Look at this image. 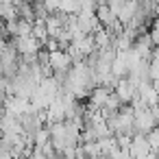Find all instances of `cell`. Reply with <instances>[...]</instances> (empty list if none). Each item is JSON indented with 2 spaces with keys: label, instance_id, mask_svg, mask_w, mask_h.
I'll use <instances>...</instances> for the list:
<instances>
[{
  "label": "cell",
  "instance_id": "cell-1",
  "mask_svg": "<svg viewBox=\"0 0 159 159\" xmlns=\"http://www.w3.org/2000/svg\"><path fill=\"white\" fill-rule=\"evenodd\" d=\"M113 92L118 94V98L122 100V105H131L137 98V83L131 81L129 76L126 79H118V83L113 85Z\"/></svg>",
  "mask_w": 159,
  "mask_h": 159
},
{
  "label": "cell",
  "instance_id": "cell-2",
  "mask_svg": "<svg viewBox=\"0 0 159 159\" xmlns=\"http://www.w3.org/2000/svg\"><path fill=\"white\" fill-rule=\"evenodd\" d=\"M129 155L133 159H148L152 152H150V146L146 142V135H133L131 137V146H129Z\"/></svg>",
  "mask_w": 159,
  "mask_h": 159
},
{
  "label": "cell",
  "instance_id": "cell-3",
  "mask_svg": "<svg viewBox=\"0 0 159 159\" xmlns=\"http://www.w3.org/2000/svg\"><path fill=\"white\" fill-rule=\"evenodd\" d=\"M48 66L52 72H68L72 68V61H70L66 50H52L48 55Z\"/></svg>",
  "mask_w": 159,
  "mask_h": 159
},
{
  "label": "cell",
  "instance_id": "cell-4",
  "mask_svg": "<svg viewBox=\"0 0 159 159\" xmlns=\"http://www.w3.org/2000/svg\"><path fill=\"white\" fill-rule=\"evenodd\" d=\"M7 31L11 37H26L33 33V22L29 20H22V18H16L11 22H7Z\"/></svg>",
  "mask_w": 159,
  "mask_h": 159
},
{
  "label": "cell",
  "instance_id": "cell-5",
  "mask_svg": "<svg viewBox=\"0 0 159 159\" xmlns=\"http://www.w3.org/2000/svg\"><path fill=\"white\" fill-rule=\"evenodd\" d=\"M16 39V48H18V52L24 57V55H37L39 52V48H42V44L33 37V35H26V37H13Z\"/></svg>",
  "mask_w": 159,
  "mask_h": 159
},
{
  "label": "cell",
  "instance_id": "cell-6",
  "mask_svg": "<svg viewBox=\"0 0 159 159\" xmlns=\"http://www.w3.org/2000/svg\"><path fill=\"white\" fill-rule=\"evenodd\" d=\"M146 142H148V146H150V152L155 155V152H159V126H155L148 135H146Z\"/></svg>",
  "mask_w": 159,
  "mask_h": 159
},
{
  "label": "cell",
  "instance_id": "cell-7",
  "mask_svg": "<svg viewBox=\"0 0 159 159\" xmlns=\"http://www.w3.org/2000/svg\"><path fill=\"white\" fill-rule=\"evenodd\" d=\"M148 35H150V39H152V44H155V46H159V20H155V22L150 24Z\"/></svg>",
  "mask_w": 159,
  "mask_h": 159
}]
</instances>
